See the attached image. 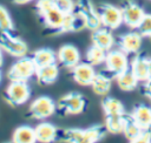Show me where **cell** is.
Returning a JSON list of instances; mask_svg holds the SVG:
<instances>
[{
  "mask_svg": "<svg viewBox=\"0 0 151 143\" xmlns=\"http://www.w3.org/2000/svg\"><path fill=\"white\" fill-rule=\"evenodd\" d=\"M122 13H123V23H125L127 27L132 29L138 28L145 15L144 9L139 5L132 1L124 5V7L122 8Z\"/></svg>",
  "mask_w": 151,
  "mask_h": 143,
  "instance_id": "11",
  "label": "cell"
},
{
  "mask_svg": "<svg viewBox=\"0 0 151 143\" xmlns=\"http://www.w3.org/2000/svg\"><path fill=\"white\" fill-rule=\"evenodd\" d=\"M92 45H96L104 50L109 52L114 45V38L111 33V29L105 27H99L92 33Z\"/></svg>",
  "mask_w": 151,
  "mask_h": 143,
  "instance_id": "17",
  "label": "cell"
},
{
  "mask_svg": "<svg viewBox=\"0 0 151 143\" xmlns=\"http://www.w3.org/2000/svg\"><path fill=\"white\" fill-rule=\"evenodd\" d=\"M101 107L104 110L105 116H118V115H124V105L123 103L113 97H106L101 102Z\"/></svg>",
  "mask_w": 151,
  "mask_h": 143,
  "instance_id": "25",
  "label": "cell"
},
{
  "mask_svg": "<svg viewBox=\"0 0 151 143\" xmlns=\"http://www.w3.org/2000/svg\"><path fill=\"white\" fill-rule=\"evenodd\" d=\"M57 110V104L48 96L37 97L29 105L28 114L35 120H45L52 116Z\"/></svg>",
  "mask_w": 151,
  "mask_h": 143,
  "instance_id": "10",
  "label": "cell"
},
{
  "mask_svg": "<svg viewBox=\"0 0 151 143\" xmlns=\"http://www.w3.org/2000/svg\"><path fill=\"white\" fill-rule=\"evenodd\" d=\"M5 96L12 105H21L31 97V88L27 81H11L6 88Z\"/></svg>",
  "mask_w": 151,
  "mask_h": 143,
  "instance_id": "7",
  "label": "cell"
},
{
  "mask_svg": "<svg viewBox=\"0 0 151 143\" xmlns=\"http://www.w3.org/2000/svg\"><path fill=\"white\" fill-rule=\"evenodd\" d=\"M37 66L32 57L22 56L19 57L17 62L12 64V67L8 69L7 77L9 81H27L33 75H35Z\"/></svg>",
  "mask_w": 151,
  "mask_h": 143,
  "instance_id": "3",
  "label": "cell"
},
{
  "mask_svg": "<svg viewBox=\"0 0 151 143\" xmlns=\"http://www.w3.org/2000/svg\"><path fill=\"white\" fill-rule=\"evenodd\" d=\"M74 11L83 18L86 28L96 30L99 27H101L98 8L94 7L91 0H77Z\"/></svg>",
  "mask_w": 151,
  "mask_h": 143,
  "instance_id": "5",
  "label": "cell"
},
{
  "mask_svg": "<svg viewBox=\"0 0 151 143\" xmlns=\"http://www.w3.org/2000/svg\"><path fill=\"white\" fill-rule=\"evenodd\" d=\"M143 130L140 129V127L132 120V117L130 115H125V120H124V125H123V134L124 136L130 141L132 138H134L136 136H138Z\"/></svg>",
  "mask_w": 151,
  "mask_h": 143,
  "instance_id": "28",
  "label": "cell"
},
{
  "mask_svg": "<svg viewBox=\"0 0 151 143\" xmlns=\"http://www.w3.org/2000/svg\"><path fill=\"white\" fill-rule=\"evenodd\" d=\"M86 107V98L76 91L61 96L57 103V110L64 115H78L84 111Z\"/></svg>",
  "mask_w": 151,
  "mask_h": 143,
  "instance_id": "4",
  "label": "cell"
},
{
  "mask_svg": "<svg viewBox=\"0 0 151 143\" xmlns=\"http://www.w3.org/2000/svg\"><path fill=\"white\" fill-rule=\"evenodd\" d=\"M58 75H59V68H58L57 63L39 67V68H37V72H35L37 80L41 84H52V83H54L58 79Z\"/></svg>",
  "mask_w": 151,
  "mask_h": 143,
  "instance_id": "19",
  "label": "cell"
},
{
  "mask_svg": "<svg viewBox=\"0 0 151 143\" xmlns=\"http://www.w3.org/2000/svg\"><path fill=\"white\" fill-rule=\"evenodd\" d=\"M2 63H4V50L0 48V68H1Z\"/></svg>",
  "mask_w": 151,
  "mask_h": 143,
  "instance_id": "35",
  "label": "cell"
},
{
  "mask_svg": "<svg viewBox=\"0 0 151 143\" xmlns=\"http://www.w3.org/2000/svg\"><path fill=\"white\" fill-rule=\"evenodd\" d=\"M130 68L133 72L134 76L139 82H145L151 77L150 75V67H149V59L142 55H137L130 62Z\"/></svg>",
  "mask_w": 151,
  "mask_h": 143,
  "instance_id": "15",
  "label": "cell"
},
{
  "mask_svg": "<svg viewBox=\"0 0 151 143\" xmlns=\"http://www.w3.org/2000/svg\"><path fill=\"white\" fill-rule=\"evenodd\" d=\"M138 33L142 35V38H150L151 39V14L144 15L140 25L137 28Z\"/></svg>",
  "mask_w": 151,
  "mask_h": 143,
  "instance_id": "30",
  "label": "cell"
},
{
  "mask_svg": "<svg viewBox=\"0 0 151 143\" xmlns=\"http://www.w3.org/2000/svg\"><path fill=\"white\" fill-rule=\"evenodd\" d=\"M129 143H151V130H143L138 136L130 139Z\"/></svg>",
  "mask_w": 151,
  "mask_h": 143,
  "instance_id": "32",
  "label": "cell"
},
{
  "mask_svg": "<svg viewBox=\"0 0 151 143\" xmlns=\"http://www.w3.org/2000/svg\"><path fill=\"white\" fill-rule=\"evenodd\" d=\"M111 86H112V76L106 73H97L91 83L93 91L97 95H101V96L109 94Z\"/></svg>",
  "mask_w": 151,
  "mask_h": 143,
  "instance_id": "21",
  "label": "cell"
},
{
  "mask_svg": "<svg viewBox=\"0 0 151 143\" xmlns=\"http://www.w3.org/2000/svg\"><path fill=\"white\" fill-rule=\"evenodd\" d=\"M105 125H94L87 129H66L58 137L66 143H97L106 134Z\"/></svg>",
  "mask_w": 151,
  "mask_h": 143,
  "instance_id": "1",
  "label": "cell"
},
{
  "mask_svg": "<svg viewBox=\"0 0 151 143\" xmlns=\"http://www.w3.org/2000/svg\"><path fill=\"white\" fill-rule=\"evenodd\" d=\"M11 143H12V142H11Z\"/></svg>",
  "mask_w": 151,
  "mask_h": 143,
  "instance_id": "38",
  "label": "cell"
},
{
  "mask_svg": "<svg viewBox=\"0 0 151 143\" xmlns=\"http://www.w3.org/2000/svg\"><path fill=\"white\" fill-rule=\"evenodd\" d=\"M32 59H33L37 68H39V67H44V66H47V64L55 63L57 54L51 48H40V49H38L33 53Z\"/></svg>",
  "mask_w": 151,
  "mask_h": 143,
  "instance_id": "23",
  "label": "cell"
},
{
  "mask_svg": "<svg viewBox=\"0 0 151 143\" xmlns=\"http://www.w3.org/2000/svg\"><path fill=\"white\" fill-rule=\"evenodd\" d=\"M105 70L112 77H117L119 74L125 72L130 67L129 59L124 52L119 50H109L105 59Z\"/></svg>",
  "mask_w": 151,
  "mask_h": 143,
  "instance_id": "9",
  "label": "cell"
},
{
  "mask_svg": "<svg viewBox=\"0 0 151 143\" xmlns=\"http://www.w3.org/2000/svg\"><path fill=\"white\" fill-rule=\"evenodd\" d=\"M1 80H2V75H1V72H0V83H1Z\"/></svg>",
  "mask_w": 151,
  "mask_h": 143,
  "instance_id": "37",
  "label": "cell"
},
{
  "mask_svg": "<svg viewBox=\"0 0 151 143\" xmlns=\"http://www.w3.org/2000/svg\"><path fill=\"white\" fill-rule=\"evenodd\" d=\"M125 115H118V116H105V128L111 134H120L123 132V125Z\"/></svg>",
  "mask_w": 151,
  "mask_h": 143,
  "instance_id": "27",
  "label": "cell"
},
{
  "mask_svg": "<svg viewBox=\"0 0 151 143\" xmlns=\"http://www.w3.org/2000/svg\"><path fill=\"white\" fill-rule=\"evenodd\" d=\"M35 137L37 141L40 143H52L58 138L59 131L55 128V125H53L50 122H41L39 123L35 128Z\"/></svg>",
  "mask_w": 151,
  "mask_h": 143,
  "instance_id": "16",
  "label": "cell"
},
{
  "mask_svg": "<svg viewBox=\"0 0 151 143\" xmlns=\"http://www.w3.org/2000/svg\"><path fill=\"white\" fill-rule=\"evenodd\" d=\"M35 131L34 128L28 125H20L18 127L12 136V143H37Z\"/></svg>",
  "mask_w": 151,
  "mask_h": 143,
  "instance_id": "22",
  "label": "cell"
},
{
  "mask_svg": "<svg viewBox=\"0 0 151 143\" xmlns=\"http://www.w3.org/2000/svg\"><path fill=\"white\" fill-rule=\"evenodd\" d=\"M98 13L100 16L101 26L109 28L111 30L117 29L123 23V13L122 8L111 5V4H101L98 7Z\"/></svg>",
  "mask_w": 151,
  "mask_h": 143,
  "instance_id": "8",
  "label": "cell"
},
{
  "mask_svg": "<svg viewBox=\"0 0 151 143\" xmlns=\"http://www.w3.org/2000/svg\"><path fill=\"white\" fill-rule=\"evenodd\" d=\"M96 74L97 73L94 67L86 61L79 62L76 67L72 68V77L80 86H91Z\"/></svg>",
  "mask_w": 151,
  "mask_h": 143,
  "instance_id": "12",
  "label": "cell"
},
{
  "mask_svg": "<svg viewBox=\"0 0 151 143\" xmlns=\"http://www.w3.org/2000/svg\"><path fill=\"white\" fill-rule=\"evenodd\" d=\"M142 35L138 32H130L118 38V47L125 54H136L142 47Z\"/></svg>",
  "mask_w": 151,
  "mask_h": 143,
  "instance_id": "14",
  "label": "cell"
},
{
  "mask_svg": "<svg viewBox=\"0 0 151 143\" xmlns=\"http://www.w3.org/2000/svg\"><path fill=\"white\" fill-rule=\"evenodd\" d=\"M116 81H117L118 87L124 91H131V90L136 89V87L138 86V82H139L130 67L125 72L119 74L116 77Z\"/></svg>",
  "mask_w": 151,
  "mask_h": 143,
  "instance_id": "24",
  "label": "cell"
},
{
  "mask_svg": "<svg viewBox=\"0 0 151 143\" xmlns=\"http://www.w3.org/2000/svg\"><path fill=\"white\" fill-rule=\"evenodd\" d=\"M149 67H150V75H151V59H149Z\"/></svg>",
  "mask_w": 151,
  "mask_h": 143,
  "instance_id": "36",
  "label": "cell"
},
{
  "mask_svg": "<svg viewBox=\"0 0 151 143\" xmlns=\"http://www.w3.org/2000/svg\"><path fill=\"white\" fill-rule=\"evenodd\" d=\"M132 120L140 127L142 130H151V108L145 104L134 107L130 114Z\"/></svg>",
  "mask_w": 151,
  "mask_h": 143,
  "instance_id": "18",
  "label": "cell"
},
{
  "mask_svg": "<svg viewBox=\"0 0 151 143\" xmlns=\"http://www.w3.org/2000/svg\"><path fill=\"white\" fill-rule=\"evenodd\" d=\"M86 28L85 27V22L83 20V18L74 11L72 13L65 14L61 28L59 30V33H68V32H79L81 29Z\"/></svg>",
  "mask_w": 151,
  "mask_h": 143,
  "instance_id": "20",
  "label": "cell"
},
{
  "mask_svg": "<svg viewBox=\"0 0 151 143\" xmlns=\"http://www.w3.org/2000/svg\"><path fill=\"white\" fill-rule=\"evenodd\" d=\"M37 9L45 26L59 33L65 14L54 5V2L52 0H38Z\"/></svg>",
  "mask_w": 151,
  "mask_h": 143,
  "instance_id": "2",
  "label": "cell"
},
{
  "mask_svg": "<svg viewBox=\"0 0 151 143\" xmlns=\"http://www.w3.org/2000/svg\"><path fill=\"white\" fill-rule=\"evenodd\" d=\"M0 30H7V32L14 30L13 20L11 18L8 11L1 5H0Z\"/></svg>",
  "mask_w": 151,
  "mask_h": 143,
  "instance_id": "29",
  "label": "cell"
},
{
  "mask_svg": "<svg viewBox=\"0 0 151 143\" xmlns=\"http://www.w3.org/2000/svg\"><path fill=\"white\" fill-rule=\"evenodd\" d=\"M0 48L7 54L15 57L26 56L28 52V47L26 42L12 35V32H7V30H0Z\"/></svg>",
  "mask_w": 151,
  "mask_h": 143,
  "instance_id": "6",
  "label": "cell"
},
{
  "mask_svg": "<svg viewBox=\"0 0 151 143\" xmlns=\"http://www.w3.org/2000/svg\"><path fill=\"white\" fill-rule=\"evenodd\" d=\"M106 54H107L106 50H104L103 48H100V47H98L96 45H92L86 50L85 60H86V62H88L93 67L94 66H100V64H103L105 62Z\"/></svg>",
  "mask_w": 151,
  "mask_h": 143,
  "instance_id": "26",
  "label": "cell"
},
{
  "mask_svg": "<svg viewBox=\"0 0 151 143\" xmlns=\"http://www.w3.org/2000/svg\"><path fill=\"white\" fill-rule=\"evenodd\" d=\"M57 60L64 67L72 69L80 62V53L73 45H64L57 53Z\"/></svg>",
  "mask_w": 151,
  "mask_h": 143,
  "instance_id": "13",
  "label": "cell"
},
{
  "mask_svg": "<svg viewBox=\"0 0 151 143\" xmlns=\"http://www.w3.org/2000/svg\"><path fill=\"white\" fill-rule=\"evenodd\" d=\"M143 94L151 101V77L143 82Z\"/></svg>",
  "mask_w": 151,
  "mask_h": 143,
  "instance_id": "33",
  "label": "cell"
},
{
  "mask_svg": "<svg viewBox=\"0 0 151 143\" xmlns=\"http://www.w3.org/2000/svg\"><path fill=\"white\" fill-rule=\"evenodd\" d=\"M14 4H17V5H25V4H28V2H31V1H33V0H12Z\"/></svg>",
  "mask_w": 151,
  "mask_h": 143,
  "instance_id": "34",
  "label": "cell"
},
{
  "mask_svg": "<svg viewBox=\"0 0 151 143\" xmlns=\"http://www.w3.org/2000/svg\"><path fill=\"white\" fill-rule=\"evenodd\" d=\"M54 2V5L64 13V14H68L74 12L76 8V2L73 0H52Z\"/></svg>",
  "mask_w": 151,
  "mask_h": 143,
  "instance_id": "31",
  "label": "cell"
}]
</instances>
